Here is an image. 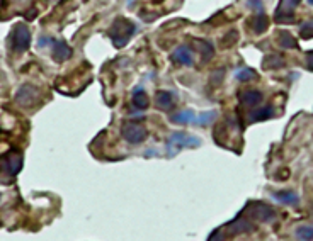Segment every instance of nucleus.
Here are the masks:
<instances>
[{
	"instance_id": "4468645a",
	"label": "nucleus",
	"mask_w": 313,
	"mask_h": 241,
	"mask_svg": "<svg viewBox=\"0 0 313 241\" xmlns=\"http://www.w3.org/2000/svg\"><path fill=\"white\" fill-rule=\"evenodd\" d=\"M272 197H274L277 202L284 204V205H298L300 202V197H298L296 192L293 190H279V192H272Z\"/></svg>"
},
{
	"instance_id": "6e6552de",
	"label": "nucleus",
	"mask_w": 313,
	"mask_h": 241,
	"mask_svg": "<svg viewBox=\"0 0 313 241\" xmlns=\"http://www.w3.org/2000/svg\"><path fill=\"white\" fill-rule=\"evenodd\" d=\"M7 165V170L11 175H17L22 168V153L19 150H11L9 153L4 155L2 166Z\"/></svg>"
},
{
	"instance_id": "dca6fc26",
	"label": "nucleus",
	"mask_w": 313,
	"mask_h": 241,
	"mask_svg": "<svg viewBox=\"0 0 313 241\" xmlns=\"http://www.w3.org/2000/svg\"><path fill=\"white\" fill-rule=\"evenodd\" d=\"M131 100H133V106H135V109L145 111L147 107H148V97H147V93H145V88H143V87H135V88H133Z\"/></svg>"
},
{
	"instance_id": "7ed1b4c3",
	"label": "nucleus",
	"mask_w": 313,
	"mask_h": 241,
	"mask_svg": "<svg viewBox=\"0 0 313 241\" xmlns=\"http://www.w3.org/2000/svg\"><path fill=\"white\" fill-rule=\"evenodd\" d=\"M201 145V140L196 136H191L187 132H172L170 137L167 140V148H168V155L174 156L179 150L182 148H196V146Z\"/></svg>"
},
{
	"instance_id": "6ab92c4d",
	"label": "nucleus",
	"mask_w": 313,
	"mask_h": 241,
	"mask_svg": "<svg viewBox=\"0 0 313 241\" xmlns=\"http://www.w3.org/2000/svg\"><path fill=\"white\" fill-rule=\"evenodd\" d=\"M196 44V48H197V51H200V55H201V60L203 61H210L213 55H215V50H213V44L210 41H206V39H196L194 41Z\"/></svg>"
},
{
	"instance_id": "f03ea898",
	"label": "nucleus",
	"mask_w": 313,
	"mask_h": 241,
	"mask_svg": "<svg viewBox=\"0 0 313 241\" xmlns=\"http://www.w3.org/2000/svg\"><path fill=\"white\" fill-rule=\"evenodd\" d=\"M7 44L14 53H24L31 46V31L24 22H19L14 26L11 34L7 36Z\"/></svg>"
},
{
	"instance_id": "cd10ccee",
	"label": "nucleus",
	"mask_w": 313,
	"mask_h": 241,
	"mask_svg": "<svg viewBox=\"0 0 313 241\" xmlns=\"http://www.w3.org/2000/svg\"><path fill=\"white\" fill-rule=\"evenodd\" d=\"M48 44H54V39L53 38H39L38 39V46L43 48V46H48Z\"/></svg>"
},
{
	"instance_id": "ddd939ff",
	"label": "nucleus",
	"mask_w": 313,
	"mask_h": 241,
	"mask_svg": "<svg viewBox=\"0 0 313 241\" xmlns=\"http://www.w3.org/2000/svg\"><path fill=\"white\" fill-rule=\"evenodd\" d=\"M174 99H176V93L170 90H160L155 95L157 107H160L162 111H170L174 107Z\"/></svg>"
},
{
	"instance_id": "423d86ee",
	"label": "nucleus",
	"mask_w": 313,
	"mask_h": 241,
	"mask_svg": "<svg viewBox=\"0 0 313 241\" xmlns=\"http://www.w3.org/2000/svg\"><path fill=\"white\" fill-rule=\"evenodd\" d=\"M247 209L250 211V218L261 221V223H272L276 219V211L264 202H252L247 205Z\"/></svg>"
},
{
	"instance_id": "a878e982",
	"label": "nucleus",
	"mask_w": 313,
	"mask_h": 241,
	"mask_svg": "<svg viewBox=\"0 0 313 241\" xmlns=\"http://www.w3.org/2000/svg\"><path fill=\"white\" fill-rule=\"evenodd\" d=\"M300 36L303 39H311L313 38V19L308 22H303L300 26Z\"/></svg>"
},
{
	"instance_id": "2eb2a0df",
	"label": "nucleus",
	"mask_w": 313,
	"mask_h": 241,
	"mask_svg": "<svg viewBox=\"0 0 313 241\" xmlns=\"http://www.w3.org/2000/svg\"><path fill=\"white\" fill-rule=\"evenodd\" d=\"M272 116H274V107L264 106V107H259V109H254L248 114V122H261V121L271 119Z\"/></svg>"
},
{
	"instance_id": "4be33fe9",
	"label": "nucleus",
	"mask_w": 313,
	"mask_h": 241,
	"mask_svg": "<svg viewBox=\"0 0 313 241\" xmlns=\"http://www.w3.org/2000/svg\"><path fill=\"white\" fill-rule=\"evenodd\" d=\"M218 117V112L216 111H206V112H201L200 116H197V119L194 124L196 126H201V127H205L208 124H211L213 121H215Z\"/></svg>"
},
{
	"instance_id": "aec40b11",
	"label": "nucleus",
	"mask_w": 313,
	"mask_h": 241,
	"mask_svg": "<svg viewBox=\"0 0 313 241\" xmlns=\"http://www.w3.org/2000/svg\"><path fill=\"white\" fill-rule=\"evenodd\" d=\"M277 41H279V46L284 48V50H296V48H298L296 39L293 38V34L288 32V31H279V32H277Z\"/></svg>"
},
{
	"instance_id": "f257e3e1",
	"label": "nucleus",
	"mask_w": 313,
	"mask_h": 241,
	"mask_svg": "<svg viewBox=\"0 0 313 241\" xmlns=\"http://www.w3.org/2000/svg\"><path fill=\"white\" fill-rule=\"evenodd\" d=\"M135 32H136L135 22H131L130 19H126V17H118L116 21L112 22V26L109 27L107 36L111 38V41L116 48H124Z\"/></svg>"
},
{
	"instance_id": "393cba45",
	"label": "nucleus",
	"mask_w": 313,
	"mask_h": 241,
	"mask_svg": "<svg viewBox=\"0 0 313 241\" xmlns=\"http://www.w3.org/2000/svg\"><path fill=\"white\" fill-rule=\"evenodd\" d=\"M238 41V31H235V29H232V31H228L225 36H223L221 39V46L223 48H230L233 46Z\"/></svg>"
},
{
	"instance_id": "a211bd4d",
	"label": "nucleus",
	"mask_w": 313,
	"mask_h": 241,
	"mask_svg": "<svg viewBox=\"0 0 313 241\" xmlns=\"http://www.w3.org/2000/svg\"><path fill=\"white\" fill-rule=\"evenodd\" d=\"M250 27H252V31H254L255 34L266 32V29L269 27V19H267V16H266L264 12L255 14V16L250 19Z\"/></svg>"
},
{
	"instance_id": "5701e85b",
	"label": "nucleus",
	"mask_w": 313,
	"mask_h": 241,
	"mask_svg": "<svg viewBox=\"0 0 313 241\" xmlns=\"http://www.w3.org/2000/svg\"><path fill=\"white\" fill-rule=\"evenodd\" d=\"M295 234L300 241H311L313 239V226H300V228H296Z\"/></svg>"
},
{
	"instance_id": "f8f14e48",
	"label": "nucleus",
	"mask_w": 313,
	"mask_h": 241,
	"mask_svg": "<svg viewBox=\"0 0 313 241\" xmlns=\"http://www.w3.org/2000/svg\"><path fill=\"white\" fill-rule=\"evenodd\" d=\"M238 100L245 107H255L262 102V92L259 90H242L238 93Z\"/></svg>"
},
{
	"instance_id": "7c9ffc66",
	"label": "nucleus",
	"mask_w": 313,
	"mask_h": 241,
	"mask_svg": "<svg viewBox=\"0 0 313 241\" xmlns=\"http://www.w3.org/2000/svg\"><path fill=\"white\" fill-rule=\"evenodd\" d=\"M248 7H255L257 9V14L262 12V2H247Z\"/></svg>"
},
{
	"instance_id": "1a4fd4ad",
	"label": "nucleus",
	"mask_w": 313,
	"mask_h": 241,
	"mask_svg": "<svg viewBox=\"0 0 313 241\" xmlns=\"http://www.w3.org/2000/svg\"><path fill=\"white\" fill-rule=\"evenodd\" d=\"M51 56L56 63H65L68 58L72 56V48L68 46L67 41L58 39V41H54L53 48H51Z\"/></svg>"
},
{
	"instance_id": "bb28decb",
	"label": "nucleus",
	"mask_w": 313,
	"mask_h": 241,
	"mask_svg": "<svg viewBox=\"0 0 313 241\" xmlns=\"http://www.w3.org/2000/svg\"><path fill=\"white\" fill-rule=\"evenodd\" d=\"M208 241H225V231L223 229H216L215 233L210 236V239Z\"/></svg>"
},
{
	"instance_id": "0eeeda50",
	"label": "nucleus",
	"mask_w": 313,
	"mask_h": 241,
	"mask_svg": "<svg viewBox=\"0 0 313 241\" xmlns=\"http://www.w3.org/2000/svg\"><path fill=\"white\" fill-rule=\"evenodd\" d=\"M39 97V92L36 87H33L31 83H24L19 87V90L16 92V102L22 107H31L36 99Z\"/></svg>"
},
{
	"instance_id": "2f4dec72",
	"label": "nucleus",
	"mask_w": 313,
	"mask_h": 241,
	"mask_svg": "<svg viewBox=\"0 0 313 241\" xmlns=\"http://www.w3.org/2000/svg\"><path fill=\"white\" fill-rule=\"evenodd\" d=\"M310 4H311V6H313V0H310Z\"/></svg>"
},
{
	"instance_id": "f3484780",
	"label": "nucleus",
	"mask_w": 313,
	"mask_h": 241,
	"mask_svg": "<svg viewBox=\"0 0 313 241\" xmlns=\"http://www.w3.org/2000/svg\"><path fill=\"white\" fill-rule=\"evenodd\" d=\"M170 122L174 124H179V126H186V124H191V122H196V114L192 109H186V111H181L177 114L170 116Z\"/></svg>"
},
{
	"instance_id": "39448f33",
	"label": "nucleus",
	"mask_w": 313,
	"mask_h": 241,
	"mask_svg": "<svg viewBox=\"0 0 313 241\" xmlns=\"http://www.w3.org/2000/svg\"><path fill=\"white\" fill-rule=\"evenodd\" d=\"M298 0H282L276 9L274 21L277 24H293L295 22V7L298 6Z\"/></svg>"
},
{
	"instance_id": "9d476101",
	"label": "nucleus",
	"mask_w": 313,
	"mask_h": 241,
	"mask_svg": "<svg viewBox=\"0 0 313 241\" xmlns=\"http://www.w3.org/2000/svg\"><path fill=\"white\" fill-rule=\"evenodd\" d=\"M225 229L228 234H240V233H247V231H252L254 226H252V223L245 216H238V218H235L232 223H228L225 226Z\"/></svg>"
},
{
	"instance_id": "c85d7f7f",
	"label": "nucleus",
	"mask_w": 313,
	"mask_h": 241,
	"mask_svg": "<svg viewBox=\"0 0 313 241\" xmlns=\"http://www.w3.org/2000/svg\"><path fill=\"white\" fill-rule=\"evenodd\" d=\"M306 68L313 72V50L306 53Z\"/></svg>"
},
{
	"instance_id": "20e7f679",
	"label": "nucleus",
	"mask_w": 313,
	"mask_h": 241,
	"mask_svg": "<svg viewBox=\"0 0 313 241\" xmlns=\"http://www.w3.org/2000/svg\"><path fill=\"white\" fill-rule=\"evenodd\" d=\"M121 136L128 143H130V145H140V143H143V141L147 140L148 132H147L145 127L140 124V122L126 121L121 126Z\"/></svg>"
},
{
	"instance_id": "9b49d317",
	"label": "nucleus",
	"mask_w": 313,
	"mask_h": 241,
	"mask_svg": "<svg viewBox=\"0 0 313 241\" xmlns=\"http://www.w3.org/2000/svg\"><path fill=\"white\" fill-rule=\"evenodd\" d=\"M170 60L177 65H184V66H191L194 63V56H192V51L189 50V46H179L172 51Z\"/></svg>"
},
{
	"instance_id": "b1692460",
	"label": "nucleus",
	"mask_w": 313,
	"mask_h": 241,
	"mask_svg": "<svg viewBox=\"0 0 313 241\" xmlns=\"http://www.w3.org/2000/svg\"><path fill=\"white\" fill-rule=\"evenodd\" d=\"M255 77H257V73L252 70V68H247V66H243V68H240V70L235 72V78L238 82H248Z\"/></svg>"
},
{
	"instance_id": "c756f323",
	"label": "nucleus",
	"mask_w": 313,
	"mask_h": 241,
	"mask_svg": "<svg viewBox=\"0 0 313 241\" xmlns=\"http://www.w3.org/2000/svg\"><path fill=\"white\" fill-rule=\"evenodd\" d=\"M223 73H225V72H223V70H218L216 73H213V83H215V85H218V83H220L221 82V75H223Z\"/></svg>"
},
{
	"instance_id": "412c9836",
	"label": "nucleus",
	"mask_w": 313,
	"mask_h": 241,
	"mask_svg": "<svg viewBox=\"0 0 313 241\" xmlns=\"http://www.w3.org/2000/svg\"><path fill=\"white\" fill-rule=\"evenodd\" d=\"M286 65L284 58L279 56V55H269L262 60V66L264 70H277V68H282Z\"/></svg>"
}]
</instances>
